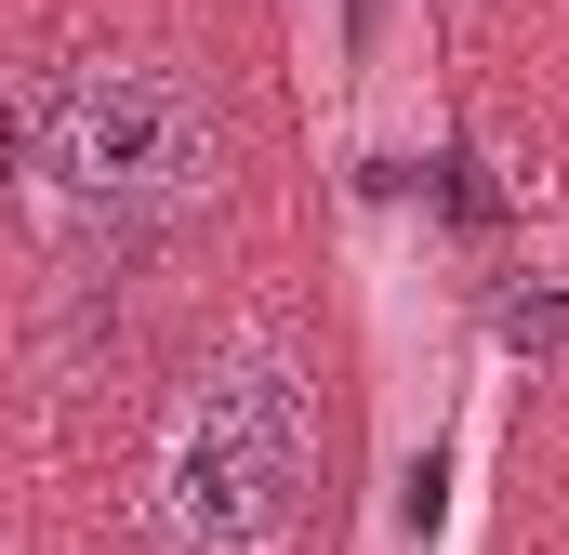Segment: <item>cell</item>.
Listing matches in <instances>:
<instances>
[{
	"label": "cell",
	"instance_id": "obj_1",
	"mask_svg": "<svg viewBox=\"0 0 569 555\" xmlns=\"http://www.w3.org/2000/svg\"><path fill=\"white\" fill-rule=\"evenodd\" d=\"M305 384L279 344H239L199 371V397L159 436V543L172 555H279L305 516Z\"/></svg>",
	"mask_w": 569,
	"mask_h": 555
},
{
	"label": "cell",
	"instance_id": "obj_2",
	"mask_svg": "<svg viewBox=\"0 0 569 555\" xmlns=\"http://www.w3.org/2000/svg\"><path fill=\"white\" fill-rule=\"evenodd\" d=\"M226 145L212 107L172 80V67H80L53 107H40V212L53 225H159L186 199H212Z\"/></svg>",
	"mask_w": 569,
	"mask_h": 555
},
{
	"label": "cell",
	"instance_id": "obj_3",
	"mask_svg": "<svg viewBox=\"0 0 569 555\" xmlns=\"http://www.w3.org/2000/svg\"><path fill=\"white\" fill-rule=\"evenodd\" d=\"M0 145H13V120H0Z\"/></svg>",
	"mask_w": 569,
	"mask_h": 555
}]
</instances>
